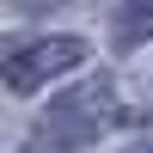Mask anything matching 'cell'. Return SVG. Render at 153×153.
Segmentation results:
<instances>
[{
    "label": "cell",
    "mask_w": 153,
    "mask_h": 153,
    "mask_svg": "<svg viewBox=\"0 0 153 153\" xmlns=\"http://www.w3.org/2000/svg\"><path fill=\"white\" fill-rule=\"evenodd\" d=\"M117 123V86L104 80V74H92L86 86H74V92H61L55 104L43 110V141L49 147H61V153H80V147H92L98 135Z\"/></svg>",
    "instance_id": "obj_1"
},
{
    "label": "cell",
    "mask_w": 153,
    "mask_h": 153,
    "mask_svg": "<svg viewBox=\"0 0 153 153\" xmlns=\"http://www.w3.org/2000/svg\"><path fill=\"white\" fill-rule=\"evenodd\" d=\"M80 61H86L80 37H37V43H19L0 55V80H6V92H37L55 74H74Z\"/></svg>",
    "instance_id": "obj_2"
},
{
    "label": "cell",
    "mask_w": 153,
    "mask_h": 153,
    "mask_svg": "<svg viewBox=\"0 0 153 153\" xmlns=\"http://www.w3.org/2000/svg\"><path fill=\"white\" fill-rule=\"evenodd\" d=\"M135 43H153V0H129L117 12V49H135Z\"/></svg>",
    "instance_id": "obj_3"
},
{
    "label": "cell",
    "mask_w": 153,
    "mask_h": 153,
    "mask_svg": "<svg viewBox=\"0 0 153 153\" xmlns=\"http://www.w3.org/2000/svg\"><path fill=\"white\" fill-rule=\"evenodd\" d=\"M19 12H43V6H55V0H12Z\"/></svg>",
    "instance_id": "obj_4"
},
{
    "label": "cell",
    "mask_w": 153,
    "mask_h": 153,
    "mask_svg": "<svg viewBox=\"0 0 153 153\" xmlns=\"http://www.w3.org/2000/svg\"><path fill=\"white\" fill-rule=\"evenodd\" d=\"M129 153H153V141H135V147H129Z\"/></svg>",
    "instance_id": "obj_5"
}]
</instances>
